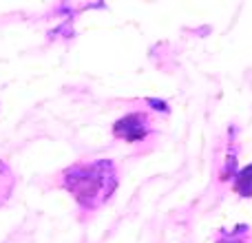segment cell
<instances>
[{"mask_svg": "<svg viewBox=\"0 0 252 243\" xmlns=\"http://www.w3.org/2000/svg\"><path fill=\"white\" fill-rule=\"evenodd\" d=\"M60 183L84 210H97L120 186L118 166L111 159H93L62 170Z\"/></svg>", "mask_w": 252, "mask_h": 243, "instance_id": "obj_1", "label": "cell"}, {"mask_svg": "<svg viewBox=\"0 0 252 243\" xmlns=\"http://www.w3.org/2000/svg\"><path fill=\"white\" fill-rule=\"evenodd\" d=\"M153 130V122L146 113L142 111H133V113H126L124 118H120L118 122L113 124V135L122 142H142L151 135Z\"/></svg>", "mask_w": 252, "mask_h": 243, "instance_id": "obj_2", "label": "cell"}, {"mask_svg": "<svg viewBox=\"0 0 252 243\" xmlns=\"http://www.w3.org/2000/svg\"><path fill=\"white\" fill-rule=\"evenodd\" d=\"M13 186H16V177H13L11 168H9V166L0 159V206H2L4 201L11 197Z\"/></svg>", "mask_w": 252, "mask_h": 243, "instance_id": "obj_3", "label": "cell"}, {"mask_svg": "<svg viewBox=\"0 0 252 243\" xmlns=\"http://www.w3.org/2000/svg\"><path fill=\"white\" fill-rule=\"evenodd\" d=\"M232 179H235V192H239L241 197H252V164L237 170Z\"/></svg>", "mask_w": 252, "mask_h": 243, "instance_id": "obj_4", "label": "cell"}, {"mask_svg": "<svg viewBox=\"0 0 252 243\" xmlns=\"http://www.w3.org/2000/svg\"><path fill=\"white\" fill-rule=\"evenodd\" d=\"M235 159H237L235 146H230V152H228V157H226V168H223V173H221V179H232V177H235V173H237Z\"/></svg>", "mask_w": 252, "mask_h": 243, "instance_id": "obj_5", "label": "cell"}, {"mask_svg": "<svg viewBox=\"0 0 252 243\" xmlns=\"http://www.w3.org/2000/svg\"><path fill=\"white\" fill-rule=\"evenodd\" d=\"M148 104H153V109H157V111H168V104L166 102H161V100H148Z\"/></svg>", "mask_w": 252, "mask_h": 243, "instance_id": "obj_6", "label": "cell"}, {"mask_svg": "<svg viewBox=\"0 0 252 243\" xmlns=\"http://www.w3.org/2000/svg\"><path fill=\"white\" fill-rule=\"evenodd\" d=\"M221 243H246V241H239V239H235V237H228V239L221 241Z\"/></svg>", "mask_w": 252, "mask_h": 243, "instance_id": "obj_7", "label": "cell"}]
</instances>
